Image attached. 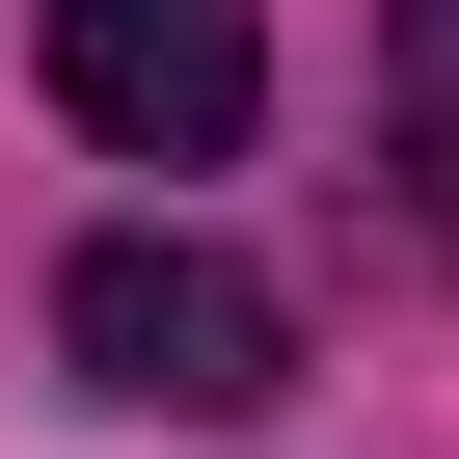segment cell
Returning <instances> with one entry per match:
<instances>
[{"instance_id": "obj_1", "label": "cell", "mask_w": 459, "mask_h": 459, "mask_svg": "<svg viewBox=\"0 0 459 459\" xmlns=\"http://www.w3.org/2000/svg\"><path fill=\"white\" fill-rule=\"evenodd\" d=\"M55 351H82V405H271L298 378V298L271 271H216V244H162V216H108V244L55 271Z\"/></svg>"}, {"instance_id": "obj_2", "label": "cell", "mask_w": 459, "mask_h": 459, "mask_svg": "<svg viewBox=\"0 0 459 459\" xmlns=\"http://www.w3.org/2000/svg\"><path fill=\"white\" fill-rule=\"evenodd\" d=\"M55 108L108 135V162H244V108H271V28L244 0H55Z\"/></svg>"}]
</instances>
